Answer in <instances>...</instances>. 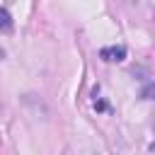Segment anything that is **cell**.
Listing matches in <instances>:
<instances>
[{
  "instance_id": "1",
  "label": "cell",
  "mask_w": 155,
  "mask_h": 155,
  "mask_svg": "<svg viewBox=\"0 0 155 155\" xmlns=\"http://www.w3.org/2000/svg\"><path fill=\"white\" fill-rule=\"evenodd\" d=\"M99 56H102L104 61H109V63H121V61L126 58V48H124V46H107V48L99 51Z\"/></svg>"
},
{
  "instance_id": "2",
  "label": "cell",
  "mask_w": 155,
  "mask_h": 155,
  "mask_svg": "<svg viewBox=\"0 0 155 155\" xmlns=\"http://www.w3.org/2000/svg\"><path fill=\"white\" fill-rule=\"evenodd\" d=\"M10 29H12V19H10L7 10L0 7V31H10Z\"/></svg>"
},
{
  "instance_id": "3",
  "label": "cell",
  "mask_w": 155,
  "mask_h": 155,
  "mask_svg": "<svg viewBox=\"0 0 155 155\" xmlns=\"http://www.w3.org/2000/svg\"><path fill=\"white\" fill-rule=\"evenodd\" d=\"M143 97H145V99H155V85H148V87L143 90Z\"/></svg>"
},
{
  "instance_id": "4",
  "label": "cell",
  "mask_w": 155,
  "mask_h": 155,
  "mask_svg": "<svg viewBox=\"0 0 155 155\" xmlns=\"http://www.w3.org/2000/svg\"><path fill=\"white\" fill-rule=\"evenodd\" d=\"M131 2H136V0H131Z\"/></svg>"
}]
</instances>
